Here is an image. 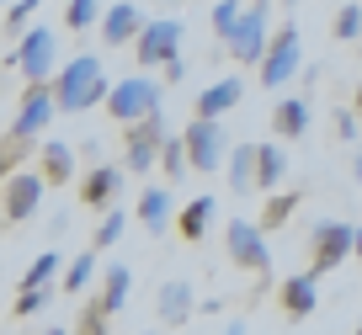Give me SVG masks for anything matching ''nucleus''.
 <instances>
[{
  "mask_svg": "<svg viewBox=\"0 0 362 335\" xmlns=\"http://www.w3.org/2000/svg\"><path fill=\"white\" fill-rule=\"evenodd\" d=\"M59 107L64 112H86V107H96V101H107L112 96V86L102 80V64H96V54H80L75 64L59 75Z\"/></svg>",
  "mask_w": 362,
  "mask_h": 335,
  "instance_id": "1",
  "label": "nucleus"
},
{
  "mask_svg": "<svg viewBox=\"0 0 362 335\" xmlns=\"http://www.w3.org/2000/svg\"><path fill=\"white\" fill-rule=\"evenodd\" d=\"M107 107H112V117H123V123H144V117L160 112V86L144 80V75H134V80H123V86H112Z\"/></svg>",
  "mask_w": 362,
  "mask_h": 335,
  "instance_id": "2",
  "label": "nucleus"
},
{
  "mask_svg": "<svg viewBox=\"0 0 362 335\" xmlns=\"http://www.w3.org/2000/svg\"><path fill=\"white\" fill-rule=\"evenodd\" d=\"M304 64V48H298V27H283V33L272 37L267 59H261V86L283 90L288 80H293V69Z\"/></svg>",
  "mask_w": 362,
  "mask_h": 335,
  "instance_id": "3",
  "label": "nucleus"
},
{
  "mask_svg": "<svg viewBox=\"0 0 362 335\" xmlns=\"http://www.w3.org/2000/svg\"><path fill=\"white\" fill-rule=\"evenodd\" d=\"M346 256H357V229H351V223H336V218H325V223L315 229V277L336 271Z\"/></svg>",
  "mask_w": 362,
  "mask_h": 335,
  "instance_id": "4",
  "label": "nucleus"
},
{
  "mask_svg": "<svg viewBox=\"0 0 362 335\" xmlns=\"http://www.w3.org/2000/svg\"><path fill=\"white\" fill-rule=\"evenodd\" d=\"M267 6H256V11L240 16V27L229 33V54L240 59V64H261L267 59Z\"/></svg>",
  "mask_w": 362,
  "mask_h": 335,
  "instance_id": "5",
  "label": "nucleus"
},
{
  "mask_svg": "<svg viewBox=\"0 0 362 335\" xmlns=\"http://www.w3.org/2000/svg\"><path fill=\"white\" fill-rule=\"evenodd\" d=\"M187 155H192V170H218L224 165V128L214 117H197L187 128Z\"/></svg>",
  "mask_w": 362,
  "mask_h": 335,
  "instance_id": "6",
  "label": "nucleus"
},
{
  "mask_svg": "<svg viewBox=\"0 0 362 335\" xmlns=\"http://www.w3.org/2000/svg\"><path fill=\"white\" fill-rule=\"evenodd\" d=\"M229 256L250 271H267L272 256H267V235H261L250 218H229Z\"/></svg>",
  "mask_w": 362,
  "mask_h": 335,
  "instance_id": "7",
  "label": "nucleus"
},
{
  "mask_svg": "<svg viewBox=\"0 0 362 335\" xmlns=\"http://www.w3.org/2000/svg\"><path fill=\"white\" fill-rule=\"evenodd\" d=\"M37 202H43V176H37V170H16V176L6 181V213H11V223L33 218Z\"/></svg>",
  "mask_w": 362,
  "mask_h": 335,
  "instance_id": "8",
  "label": "nucleus"
},
{
  "mask_svg": "<svg viewBox=\"0 0 362 335\" xmlns=\"http://www.w3.org/2000/svg\"><path fill=\"white\" fill-rule=\"evenodd\" d=\"M16 64L33 75V86H48V69H54V33H27L22 48H16Z\"/></svg>",
  "mask_w": 362,
  "mask_h": 335,
  "instance_id": "9",
  "label": "nucleus"
},
{
  "mask_svg": "<svg viewBox=\"0 0 362 335\" xmlns=\"http://www.w3.org/2000/svg\"><path fill=\"white\" fill-rule=\"evenodd\" d=\"M54 107H59V96H54V90H48V86H33V90H27V101H22V112H16L11 134H16V139H33L37 128H48Z\"/></svg>",
  "mask_w": 362,
  "mask_h": 335,
  "instance_id": "10",
  "label": "nucleus"
},
{
  "mask_svg": "<svg viewBox=\"0 0 362 335\" xmlns=\"http://www.w3.org/2000/svg\"><path fill=\"white\" fill-rule=\"evenodd\" d=\"M176 43H181V22H149L144 33H139V59L144 64H165V59H176Z\"/></svg>",
  "mask_w": 362,
  "mask_h": 335,
  "instance_id": "11",
  "label": "nucleus"
},
{
  "mask_svg": "<svg viewBox=\"0 0 362 335\" xmlns=\"http://www.w3.org/2000/svg\"><path fill=\"white\" fill-rule=\"evenodd\" d=\"M315 303H320V277H315V271H298V277L283 282V309L293 314V319H309Z\"/></svg>",
  "mask_w": 362,
  "mask_h": 335,
  "instance_id": "12",
  "label": "nucleus"
},
{
  "mask_svg": "<svg viewBox=\"0 0 362 335\" xmlns=\"http://www.w3.org/2000/svg\"><path fill=\"white\" fill-rule=\"evenodd\" d=\"M144 27H149V22L139 16V6H128V0L102 16V37H107V43H128V37H139Z\"/></svg>",
  "mask_w": 362,
  "mask_h": 335,
  "instance_id": "13",
  "label": "nucleus"
},
{
  "mask_svg": "<svg viewBox=\"0 0 362 335\" xmlns=\"http://www.w3.org/2000/svg\"><path fill=\"white\" fill-rule=\"evenodd\" d=\"M170 187H144V197H139V218H144L149 235H165V223H170Z\"/></svg>",
  "mask_w": 362,
  "mask_h": 335,
  "instance_id": "14",
  "label": "nucleus"
},
{
  "mask_svg": "<svg viewBox=\"0 0 362 335\" xmlns=\"http://www.w3.org/2000/svg\"><path fill=\"white\" fill-rule=\"evenodd\" d=\"M256 170H261V144H235L229 149V187L235 192H250Z\"/></svg>",
  "mask_w": 362,
  "mask_h": 335,
  "instance_id": "15",
  "label": "nucleus"
},
{
  "mask_svg": "<svg viewBox=\"0 0 362 335\" xmlns=\"http://www.w3.org/2000/svg\"><path fill=\"white\" fill-rule=\"evenodd\" d=\"M229 107H240V80H218V86H208L203 96H197V117H224Z\"/></svg>",
  "mask_w": 362,
  "mask_h": 335,
  "instance_id": "16",
  "label": "nucleus"
},
{
  "mask_svg": "<svg viewBox=\"0 0 362 335\" xmlns=\"http://www.w3.org/2000/svg\"><path fill=\"white\" fill-rule=\"evenodd\" d=\"M160 319L165 324L192 319V288H187V282H165V288H160Z\"/></svg>",
  "mask_w": 362,
  "mask_h": 335,
  "instance_id": "17",
  "label": "nucleus"
},
{
  "mask_svg": "<svg viewBox=\"0 0 362 335\" xmlns=\"http://www.w3.org/2000/svg\"><path fill=\"white\" fill-rule=\"evenodd\" d=\"M214 213H218V202L214 197H192L187 202V213H181V240H208V223H214Z\"/></svg>",
  "mask_w": 362,
  "mask_h": 335,
  "instance_id": "18",
  "label": "nucleus"
},
{
  "mask_svg": "<svg viewBox=\"0 0 362 335\" xmlns=\"http://www.w3.org/2000/svg\"><path fill=\"white\" fill-rule=\"evenodd\" d=\"M128 288H134V271H128L123 261H112V266H107V282H102V309L117 314L128 303Z\"/></svg>",
  "mask_w": 362,
  "mask_h": 335,
  "instance_id": "19",
  "label": "nucleus"
},
{
  "mask_svg": "<svg viewBox=\"0 0 362 335\" xmlns=\"http://www.w3.org/2000/svg\"><path fill=\"white\" fill-rule=\"evenodd\" d=\"M117 187H123V170H112V165L90 170V181H86V202H90V208H107V202L117 197Z\"/></svg>",
  "mask_w": 362,
  "mask_h": 335,
  "instance_id": "20",
  "label": "nucleus"
},
{
  "mask_svg": "<svg viewBox=\"0 0 362 335\" xmlns=\"http://www.w3.org/2000/svg\"><path fill=\"white\" fill-rule=\"evenodd\" d=\"M272 123H277L283 139H298L309 128V107H304V101H277V117H272Z\"/></svg>",
  "mask_w": 362,
  "mask_h": 335,
  "instance_id": "21",
  "label": "nucleus"
},
{
  "mask_svg": "<svg viewBox=\"0 0 362 335\" xmlns=\"http://www.w3.org/2000/svg\"><path fill=\"white\" fill-rule=\"evenodd\" d=\"M283 176H288V160H283V149L277 144H261V170H256V187H283Z\"/></svg>",
  "mask_w": 362,
  "mask_h": 335,
  "instance_id": "22",
  "label": "nucleus"
},
{
  "mask_svg": "<svg viewBox=\"0 0 362 335\" xmlns=\"http://www.w3.org/2000/svg\"><path fill=\"white\" fill-rule=\"evenodd\" d=\"M160 165H165L170 181L192 176V155H187V139H165V149H160Z\"/></svg>",
  "mask_w": 362,
  "mask_h": 335,
  "instance_id": "23",
  "label": "nucleus"
},
{
  "mask_svg": "<svg viewBox=\"0 0 362 335\" xmlns=\"http://www.w3.org/2000/svg\"><path fill=\"white\" fill-rule=\"evenodd\" d=\"M43 170H48V181H69V176H75V155H69V144H48L43 149Z\"/></svg>",
  "mask_w": 362,
  "mask_h": 335,
  "instance_id": "24",
  "label": "nucleus"
},
{
  "mask_svg": "<svg viewBox=\"0 0 362 335\" xmlns=\"http://www.w3.org/2000/svg\"><path fill=\"white\" fill-rule=\"evenodd\" d=\"M90 277H96V250H86V256H75V261L64 266V288H69V293H80Z\"/></svg>",
  "mask_w": 362,
  "mask_h": 335,
  "instance_id": "25",
  "label": "nucleus"
},
{
  "mask_svg": "<svg viewBox=\"0 0 362 335\" xmlns=\"http://www.w3.org/2000/svg\"><path fill=\"white\" fill-rule=\"evenodd\" d=\"M96 16H102V11H96V0H69V6H64V22L75 27V33H80V27H96Z\"/></svg>",
  "mask_w": 362,
  "mask_h": 335,
  "instance_id": "26",
  "label": "nucleus"
},
{
  "mask_svg": "<svg viewBox=\"0 0 362 335\" xmlns=\"http://www.w3.org/2000/svg\"><path fill=\"white\" fill-rule=\"evenodd\" d=\"M54 277H59V256L48 250V256H37V261H33V271H27V288H48Z\"/></svg>",
  "mask_w": 362,
  "mask_h": 335,
  "instance_id": "27",
  "label": "nucleus"
},
{
  "mask_svg": "<svg viewBox=\"0 0 362 335\" xmlns=\"http://www.w3.org/2000/svg\"><path fill=\"white\" fill-rule=\"evenodd\" d=\"M117 235H123V208H112V213L102 218V229H96V250L117 245Z\"/></svg>",
  "mask_w": 362,
  "mask_h": 335,
  "instance_id": "28",
  "label": "nucleus"
},
{
  "mask_svg": "<svg viewBox=\"0 0 362 335\" xmlns=\"http://www.w3.org/2000/svg\"><path fill=\"white\" fill-rule=\"evenodd\" d=\"M240 16H245V11H240V0H224V6L214 11V27H218V37H229V33H235V27H240Z\"/></svg>",
  "mask_w": 362,
  "mask_h": 335,
  "instance_id": "29",
  "label": "nucleus"
},
{
  "mask_svg": "<svg viewBox=\"0 0 362 335\" xmlns=\"http://www.w3.org/2000/svg\"><path fill=\"white\" fill-rule=\"evenodd\" d=\"M357 33H362V11H357V6H346V11L336 16V37H346V43H351Z\"/></svg>",
  "mask_w": 362,
  "mask_h": 335,
  "instance_id": "30",
  "label": "nucleus"
},
{
  "mask_svg": "<svg viewBox=\"0 0 362 335\" xmlns=\"http://www.w3.org/2000/svg\"><path fill=\"white\" fill-rule=\"evenodd\" d=\"M48 298H54L48 288H22V298H16V314H33V309H43Z\"/></svg>",
  "mask_w": 362,
  "mask_h": 335,
  "instance_id": "31",
  "label": "nucleus"
},
{
  "mask_svg": "<svg viewBox=\"0 0 362 335\" xmlns=\"http://www.w3.org/2000/svg\"><path fill=\"white\" fill-rule=\"evenodd\" d=\"M293 202H298V197H277V202H272V208H267V223H288V213H293Z\"/></svg>",
  "mask_w": 362,
  "mask_h": 335,
  "instance_id": "32",
  "label": "nucleus"
},
{
  "mask_svg": "<svg viewBox=\"0 0 362 335\" xmlns=\"http://www.w3.org/2000/svg\"><path fill=\"white\" fill-rule=\"evenodd\" d=\"M86 335H107V309H102V303L86 314Z\"/></svg>",
  "mask_w": 362,
  "mask_h": 335,
  "instance_id": "33",
  "label": "nucleus"
},
{
  "mask_svg": "<svg viewBox=\"0 0 362 335\" xmlns=\"http://www.w3.org/2000/svg\"><path fill=\"white\" fill-rule=\"evenodd\" d=\"M224 335H245V324H240V319H235V324H229V330H224Z\"/></svg>",
  "mask_w": 362,
  "mask_h": 335,
  "instance_id": "34",
  "label": "nucleus"
},
{
  "mask_svg": "<svg viewBox=\"0 0 362 335\" xmlns=\"http://www.w3.org/2000/svg\"><path fill=\"white\" fill-rule=\"evenodd\" d=\"M357 256H362V229H357Z\"/></svg>",
  "mask_w": 362,
  "mask_h": 335,
  "instance_id": "35",
  "label": "nucleus"
},
{
  "mask_svg": "<svg viewBox=\"0 0 362 335\" xmlns=\"http://www.w3.org/2000/svg\"><path fill=\"white\" fill-rule=\"evenodd\" d=\"M357 181H362V155H357Z\"/></svg>",
  "mask_w": 362,
  "mask_h": 335,
  "instance_id": "36",
  "label": "nucleus"
},
{
  "mask_svg": "<svg viewBox=\"0 0 362 335\" xmlns=\"http://www.w3.org/2000/svg\"><path fill=\"white\" fill-rule=\"evenodd\" d=\"M357 107H362V90H357Z\"/></svg>",
  "mask_w": 362,
  "mask_h": 335,
  "instance_id": "37",
  "label": "nucleus"
},
{
  "mask_svg": "<svg viewBox=\"0 0 362 335\" xmlns=\"http://www.w3.org/2000/svg\"><path fill=\"white\" fill-rule=\"evenodd\" d=\"M48 335H64V330H48Z\"/></svg>",
  "mask_w": 362,
  "mask_h": 335,
  "instance_id": "38",
  "label": "nucleus"
}]
</instances>
